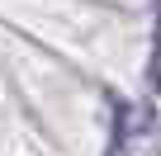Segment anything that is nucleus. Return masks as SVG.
Here are the masks:
<instances>
[{"label":"nucleus","mask_w":161,"mask_h":156,"mask_svg":"<svg viewBox=\"0 0 161 156\" xmlns=\"http://www.w3.org/2000/svg\"><path fill=\"white\" fill-rule=\"evenodd\" d=\"M161 5V0H156ZM152 71H156V90H161V19H156V57H152Z\"/></svg>","instance_id":"1"}]
</instances>
